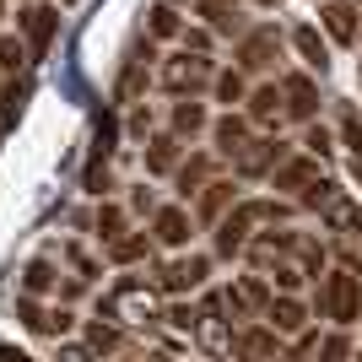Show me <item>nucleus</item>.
I'll use <instances>...</instances> for the list:
<instances>
[{
    "label": "nucleus",
    "instance_id": "f257e3e1",
    "mask_svg": "<svg viewBox=\"0 0 362 362\" xmlns=\"http://www.w3.org/2000/svg\"><path fill=\"white\" fill-rule=\"evenodd\" d=\"M163 287H157V281H151V276H119V281H114V287L103 292V303H98V319H114V325H119V330H136V325H163Z\"/></svg>",
    "mask_w": 362,
    "mask_h": 362
},
{
    "label": "nucleus",
    "instance_id": "f03ea898",
    "mask_svg": "<svg viewBox=\"0 0 362 362\" xmlns=\"http://www.w3.org/2000/svg\"><path fill=\"white\" fill-rule=\"evenodd\" d=\"M319 314L330 319L335 330H346L362 319V271H346V265H335V271L319 276Z\"/></svg>",
    "mask_w": 362,
    "mask_h": 362
},
{
    "label": "nucleus",
    "instance_id": "7ed1b4c3",
    "mask_svg": "<svg viewBox=\"0 0 362 362\" xmlns=\"http://www.w3.org/2000/svg\"><path fill=\"white\" fill-rule=\"evenodd\" d=\"M157 81H163V92H173V98H200V92L216 81V65L206 60V54H189V49H179V54H168V60H163Z\"/></svg>",
    "mask_w": 362,
    "mask_h": 362
},
{
    "label": "nucleus",
    "instance_id": "20e7f679",
    "mask_svg": "<svg viewBox=\"0 0 362 362\" xmlns=\"http://www.w3.org/2000/svg\"><path fill=\"white\" fill-rule=\"evenodd\" d=\"M195 341H200V351H206V357H211V362L233 357V319H227V308H222V287H211V292H206V298H200Z\"/></svg>",
    "mask_w": 362,
    "mask_h": 362
},
{
    "label": "nucleus",
    "instance_id": "39448f33",
    "mask_svg": "<svg viewBox=\"0 0 362 362\" xmlns=\"http://www.w3.org/2000/svg\"><path fill=\"white\" fill-rule=\"evenodd\" d=\"M206 276H211V255H173V259H157L151 281L163 287V298H184V292L206 287Z\"/></svg>",
    "mask_w": 362,
    "mask_h": 362
},
{
    "label": "nucleus",
    "instance_id": "423d86ee",
    "mask_svg": "<svg viewBox=\"0 0 362 362\" xmlns=\"http://www.w3.org/2000/svg\"><path fill=\"white\" fill-rule=\"evenodd\" d=\"M271 281H265V276H238V281H227L222 287V308L233 319H265V308H271Z\"/></svg>",
    "mask_w": 362,
    "mask_h": 362
},
{
    "label": "nucleus",
    "instance_id": "0eeeda50",
    "mask_svg": "<svg viewBox=\"0 0 362 362\" xmlns=\"http://www.w3.org/2000/svg\"><path fill=\"white\" fill-rule=\"evenodd\" d=\"M16 28H22V44H28L33 60H44L49 44H54V33H60V6H49V0H38V6H22L16 11Z\"/></svg>",
    "mask_w": 362,
    "mask_h": 362
},
{
    "label": "nucleus",
    "instance_id": "6e6552de",
    "mask_svg": "<svg viewBox=\"0 0 362 362\" xmlns=\"http://www.w3.org/2000/svg\"><path fill=\"white\" fill-rule=\"evenodd\" d=\"M281 65V33L276 28H249L238 38V71L243 76H265Z\"/></svg>",
    "mask_w": 362,
    "mask_h": 362
},
{
    "label": "nucleus",
    "instance_id": "1a4fd4ad",
    "mask_svg": "<svg viewBox=\"0 0 362 362\" xmlns=\"http://www.w3.org/2000/svg\"><path fill=\"white\" fill-rule=\"evenodd\" d=\"M16 319H22L33 335H44V341H65L71 325H76L65 303H38V298H16Z\"/></svg>",
    "mask_w": 362,
    "mask_h": 362
},
{
    "label": "nucleus",
    "instance_id": "9d476101",
    "mask_svg": "<svg viewBox=\"0 0 362 362\" xmlns=\"http://www.w3.org/2000/svg\"><path fill=\"white\" fill-rule=\"evenodd\" d=\"M298 238L303 233H292V227H271V233H255L243 255H249V265L259 276H271L276 265H287V255H298Z\"/></svg>",
    "mask_w": 362,
    "mask_h": 362
},
{
    "label": "nucleus",
    "instance_id": "9b49d317",
    "mask_svg": "<svg viewBox=\"0 0 362 362\" xmlns=\"http://www.w3.org/2000/svg\"><path fill=\"white\" fill-rule=\"evenodd\" d=\"M287 163V141H276V136H255L249 146L233 157V173L238 179H271L276 168Z\"/></svg>",
    "mask_w": 362,
    "mask_h": 362
},
{
    "label": "nucleus",
    "instance_id": "f8f14e48",
    "mask_svg": "<svg viewBox=\"0 0 362 362\" xmlns=\"http://www.w3.org/2000/svg\"><path fill=\"white\" fill-rule=\"evenodd\" d=\"M319 222L330 227V233H341L346 243H362V200L346 195V189H330L325 206H319Z\"/></svg>",
    "mask_w": 362,
    "mask_h": 362
},
{
    "label": "nucleus",
    "instance_id": "ddd939ff",
    "mask_svg": "<svg viewBox=\"0 0 362 362\" xmlns=\"http://www.w3.org/2000/svg\"><path fill=\"white\" fill-rule=\"evenodd\" d=\"M271 184L281 189V195H298V200H308L325 184V173H319V157H308V151H298V157H287V163L271 173Z\"/></svg>",
    "mask_w": 362,
    "mask_h": 362
},
{
    "label": "nucleus",
    "instance_id": "4468645a",
    "mask_svg": "<svg viewBox=\"0 0 362 362\" xmlns=\"http://www.w3.org/2000/svg\"><path fill=\"white\" fill-rule=\"evenodd\" d=\"M189 233H195V216L184 211V206H157V216H151V243H157V249L184 255V249H189Z\"/></svg>",
    "mask_w": 362,
    "mask_h": 362
},
{
    "label": "nucleus",
    "instance_id": "2eb2a0df",
    "mask_svg": "<svg viewBox=\"0 0 362 362\" xmlns=\"http://www.w3.org/2000/svg\"><path fill=\"white\" fill-rule=\"evenodd\" d=\"M233 362H281V335L271 325H243L233 330Z\"/></svg>",
    "mask_w": 362,
    "mask_h": 362
},
{
    "label": "nucleus",
    "instance_id": "dca6fc26",
    "mask_svg": "<svg viewBox=\"0 0 362 362\" xmlns=\"http://www.w3.org/2000/svg\"><path fill=\"white\" fill-rule=\"evenodd\" d=\"M243 114H249V124H259V130H276V124L287 119V98H281V81H259L249 98H243Z\"/></svg>",
    "mask_w": 362,
    "mask_h": 362
},
{
    "label": "nucleus",
    "instance_id": "f3484780",
    "mask_svg": "<svg viewBox=\"0 0 362 362\" xmlns=\"http://www.w3.org/2000/svg\"><path fill=\"white\" fill-rule=\"evenodd\" d=\"M281 98H287V119L298 124H314L319 119V87H314V76H281Z\"/></svg>",
    "mask_w": 362,
    "mask_h": 362
},
{
    "label": "nucleus",
    "instance_id": "a211bd4d",
    "mask_svg": "<svg viewBox=\"0 0 362 362\" xmlns=\"http://www.w3.org/2000/svg\"><path fill=\"white\" fill-rule=\"evenodd\" d=\"M265 325H271L281 341H292V335H303L308 330V303L303 298H292V292H276L271 298V308H265Z\"/></svg>",
    "mask_w": 362,
    "mask_h": 362
},
{
    "label": "nucleus",
    "instance_id": "6ab92c4d",
    "mask_svg": "<svg viewBox=\"0 0 362 362\" xmlns=\"http://www.w3.org/2000/svg\"><path fill=\"white\" fill-rule=\"evenodd\" d=\"M249 130H255V124H249V114H233V108H227L222 119H211V141H216V157H227V163H233V157H238L243 146H249Z\"/></svg>",
    "mask_w": 362,
    "mask_h": 362
},
{
    "label": "nucleus",
    "instance_id": "aec40b11",
    "mask_svg": "<svg viewBox=\"0 0 362 362\" xmlns=\"http://www.w3.org/2000/svg\"><path fill=\"white\" fill-rule=\"evenodd\" d=\"M357 6L351 0H325L319 6V22H325V33H330V44H357V33H362V22H357Z\"/></svg>",
    "mask_w": 362,
    "mask_h": 362
},
{
    "label": "nucleus",
    "instance_id": "412c9836",
    "mask_svg": "<svg viewBox=\"0 0 362 362\" xmlns=\"http://www.w3.org/2000/svg\"><path fill=\"white\" fill-rule=\"evenodd\" d=\"M168 130H173L179 141H195L200 130H211V114H206L200 98H173V108H168Z\"/></svg>",
    "mask_w": 362,
    "mask_h": 362
},
{
    "label": "nucleus",
    "instance_id": "4be33fe9",
    "mask_svg": "<svg viewBox=\"0 0 362 362\" xmlns=\"http://www.w3.org/2000/svg\"><path fill=\"white\" fill-rule=\"evenodd\" d=\"M200 16H206V28H211L216 38H243V33H249L238 0H200Z\"/></svg>",
    "mask_w": 362,
    "mask_h": 362
},
{
    "label": "nucleus",
    "instance_id": "5701e85b",
    "mask_svg": "<svg viewBox=\"0 0 362 362\" xmlns=\"http://www.w3.org/2000/svg\"><path fill=\"white\" fill-rule=\"evenodd\" d=\"M211 168H216V157L211 151H195L189 163H179L173 168V189H179V200H195L206 184H211Z\"/></svg>",
    "mask_w": 362,
    "mask_h": 362
},
{
    "label": "nucleus",
    "instance_id": "b1692460",
    "mask_svg": "<svg viewBox=\"0 0 362 362\" xmlns=\"http://www.w3.org/2000/svg\"><path fill=\"white\" fill-rule=\"evenodd\" d=\"M195 200H200V206H195V211H200V222H206V227H216V222L227 216V206H238V184L211 179V184H206V189H200Z\"/></svg>",
    "mask_w": 362,
    "mask_h": 362
},
{
    "label": "nucleus",
    "instance_id": "393cba45",
    "mask_svg": "<svg viewBox=\"0 0 362 362\" xmlns=\"http://www.w3.org/2000/svg\"><path fill=\"white\" fill-rule=\"evenodd\" d=\"M179 163H184V141L173 136V130H163V136L146 141V173H173Z\"/></svg>",
    "mask_w": 362,
    "mask_h": 362
},
{
    "label": "nucleus",
    "instance_id": "a878e982",
    "mask_svg": "<svg viewBox=\"0 0 362 362\" xmlns=\"http://www.w3.org/2000/svg\"><path fill=\"white\" fill-rule=\"evenodd\" d=\"M49 292H60V271H54V259H28L22 265V298H49Z\"/></svg>",
    "mask_w": 362,
    "mask_h": 362
},
{
    "label": "nucleus",
    "instance_id": "bb28decb",
    "mask_svg": "<svg viewBox=\"0 0 362 362\" xmlns=\"http://www.w3.org/2000/svg\"><path fill=\"white\" fill-rule=\"evenodd\" d=\"M292 49H298L303 54V65H308V71H330V49H325V38H319V28H308V22H303L298 33H292Z\"/></svg>",
    "mask_w": 362,
    "mask_h": 362
},
{
    "label": "nucleus",
    "instance_id": "cd10ccee",
    "mask_svg": "<svg viewBox=\"0 0 362 362\" xmlns=\"http://www.w3.org/2000/svg\"><path fill=\"white\" fill-rule=\"evenodd\" d=\"M146 38H151V44H168V38H184V22H179V11H173L168 0L146 11Z\"/></svg>",
    "mask_w": 362,
    "mask_h": 362
},
{
    "label": "nucleus",
    "instance_id": "c85d7f7f",
    "mask_svg": "<svg viewBox=\"0 0 362 362\" xmlns=\"http://www.w3.org/2000/svg\"><path fill=\"white\" fill-rule=\"evenodd\" d=\"M151 249H157L151 233H124L119 243H108V259L114 265H136V259H151Z\"/></svg>",
    "mask_w": 362,
    "mask_h": 362
},
{
    "label": "nucleus",
    "instance_id": "c756f323",
    "mask_svg": "<svg viewBox=\"0 0 362 362\" xmlns=\"http://www.w3.org/2000/svg\"><path fill=\"white\" fill-rule=\"evenodd\" d=\"M87 346L103 351V357H114V351H124V330L114 319H87Z\"/></svg>",
    "mask_w": 362,
    "mask_h": 362
},
{
    "label": "nucleus",
    "instance_id": "7c9ffc66",
    "mask_svg": "<svg viewBox=\"0 0 362 362\" xmlns=\"http://www.w3.org/2000/svg\"><path fill=\"white\" fill-rule=\"evenodd\" d=\"M211 92H216V103H243L249 98V81H243V71L238 65H227V71H216V81H211Z\"/></svg>",
    "mask_w": 362,
    "mask_h": 362
},
{
    "label": "nucleus",
    "instance_id": "2f4dec72",
    "mask_svg": "<svg viewBox=\"0 0 362 362\" xmlns=\"http://www.w3.org/2000/svg\"><path fill=\"white\" fill-rule=\"evenodd\" d=\"M124 222H130V216H124V206H114V200H103V206H98V238H103V249L124 238Z\"/></svg>",
    "mask_w": 362,
    "mask_h": 362
},
{
    "label": "nucleus",
    "instance_id": "473e14b6",
    "mask_svg": "<svg viewBox=\"0 0 362 362\" xmlns=\"http://www.w3.org/2000/svg\"><path fill=\"white\" fill-rule=\"evenodd\" d=\"M325 259H330V255H325V243L303 233V238H298V271L308 276V281H319V276H325Z\"/></svg>",
    "mask_w": 362,
    "mask_h": 362
},
{
    "label": "nucleus",
    "instance_id": "72a5a7b5",
    "mask_svg": "<svg viewBox=\"0 0 362 362\" xmlns=\"http://www.w3.org/2000/svg\"><path fill=\"white\" fill-rule=\"evenodd\" d=\"M28 60H33V54H28V44H22L16 33H11V38H0V71H6V76H16Z\"/></svg>",
    "mask_w": 362,
    "mask_h": 362
},
{
    "label": "nucleus",
    "instance_id": "f704fd0d",
    "mask_svg": "<svg viewBox=\"0 0 362 362\" xmlns=\"http://www.w3.org/2000/svg\"><path fill=\"white\" fill-rule=\"evenodd\" d=\"M346 357H351V335L346 330L319 335V362H346Z\"/></svg>",
    "mask_w": 362,
    "mask_h": 362
},
{
    "label": "nucleus",
    "instance_id": "c9c22d12",
    "mask_svg": "<svg viewBox=\"0 0 362 362\" xmlns=\"http://www.w3.org/2000/svg\"><path fill=\"white\" fill-rule=\"evenodd\" d=\"M303 151L325 163V157H330V151H335V136H330V130H325V124H308V130H303Z\"/></svg>",
    "mask_w": 362,
    "mask_h": 362
},
{
    "label": "nucleus",
    "instance_id": "e433bc0d",
    "mask_svg": "<svg viewBox=\"0 0 362 362\" xmlns=\"http://www.w3.org/2000/svg\"><path fill=\"white\" fill-rule=\"evenodd\" d=\"M163 319L173 325L179 335H195V319H200V308H189V303H168L163 308Z\"/></svg>",
    "mask_w": 362,
    "mask_h": 362
},
{
    "label": "nucleus",
    "instance_id": "4c0bfd02",
    "mask_svg": "<svg viewBox=\"0 0 362 362\" xmlns=\"http://www.w3.org/2000/svg\"><path fill=\"white\" fill-rule=\"evenodd\" d=\"M54 362H108V357H103V351H92L87 341H60Z\"/></svg>",
    "mask_w": 362,
    "mask_h": 362
},
{
    "label": "nucleus",
    "instance_id": "58836bf2",
    "mask_svg": "<svg viewBox=\"0 0 362 362\" xmlns=\"http://www.w3.org/2000/svg\"><path fill=\"white\" fill-rule=\"evenodd\" d=\"M341 141L362 157V114H357V108H341Z\"/></svg>",
    "mask_w": 362,
    "mask_h": 362
},
{
    "label": "nucleus",
    "instance_id": "ea45409f",
    "mask_svg": "<svg viewBox=\"0 0 362 362\" xmlns=\"http://www.w3.org/2000/svg\"><path fill=\"white\" fill-rule=\"evenodd\" d=\"M60 255L76 265V276H81V281H92V276H98V259H92L87 249H76V243H60Z\"/></svg>",
    "mask_w": 362,
    "mask_h": 362
},
{
    "label": "nucleus",
    "instance_id": "a19ab883",
    "mask_svg": "<svg viewBox=\"0 0 362 362\" xmlns=\"http://www.w3.org/2000/svg\"><path fill=\"white\" fill-rule=\"evenodd\" d=\"M130 211H136V216H146V222L157 216V195H151L146 184H136V189H130Z\"/></svg>",
    "mask_w": 362,
    "mask_h": 362
},
{
    "label": "nucleus",
    "instance_id": "79ce46f5",
    "mask_svg": "<svg viewBox=\"0 0 362 362\" xmlns=\"http://www.w3.org/2000/svg\"><path fill=\"white\" fill-rule=\"evenodd\" d=\"M179 44L189 49V54H206V49H211V28H184Z\"/></svg>",
    "mask_w": 362,
    "mask_h": 362
},
{
    "label": "nucleus",
    "instance_id": "37998d69",
    "mask_svg": "<svg viewBox=\"0 0 362 362\" xmlns=\"http://www.w3.org/2000/svg\"><path fill=\"white\" fill-rule=\"evenodd\" d=\"M151 124H157V119H151V108H146V103H141V108H136V114H130V136H141V141H151V136H157V130H151Z\"/></svg>",
    "mask_w": 362,
    "mask_h": 362
},
{
    "label": "nucleus",
    "instance_id": "c03bdc74",
    "mask_svg": "<svg viewBox=\"0 0 362 362\" xmlns=\"http://www.w3.org/2000/svg\"><path fill=\"white\" fill-rule=\"evenodd\" d=\"M0 362H38V357H28V351H16L11 341H0Z\"/></svg>",
    "mask_w": 362,
    "mask_h": 362
},
{
    "label": "nucleus",
    "instance_id": "a18cd8bd",
    "mask_svg": "<svg viewBox=\"0 0 362 362\" xmlns=\"http://www.w3.org/2000/svg\"><path fill=\"white\" fill-rule=\"evenodd\" d=\"M119 362H173L168 351H130V357H119Z\"/></svg>",
    "mask_w": 362,
    "mask_h": 362
},
{
    "label": "nucleus",
    "instance_id": "49530a36",
    "mask_svg": "<svg viewBox=\"0 0 362 362\" xmlns=\"http://www.w3.org/2000/svg\"><path fill=\"white\" fill-rule=\"evenodd\" d=\"M255 6H265V11H276V6H281V0H255Z\"/></svg>",
    "mask_w": 362,
    "mask_h": 362
},
{
    "label": "nucleus",
    "instance_id": "de8ad7c7",
    "mask_svg": "<svg viewBox=\"0 0 362 362\" xmlns=\"http://www.w3.org/2000/svg\"><path fill=\"white\" fill-rule=\"evenodd\" d=\"M168 6H179V0H168Z\"/></svg>",
    "mask_w": 362,
    "mask_h": 362
},
{
    "label": "nucleus",
    "instance_id": "09e8293b",
    "mask_svg": "<svg viewBox=\"0 0 362 362\" xmlns=\"http://www.w3.org/2000/svg\"><path fill=\"white\" fill-rule=\"evenodd\" d=\"M65 6H76V0H65Z\"/></svg>",
    "mask_w": 362,
    "mask_h": 362
},
{
    "label": "nucleus",
    "instance_id": "8fccbe9b",
    "mask_svg": "<svg viewBox=\"0 0 362 362\" xmlns=\"http://www.w3.org/2000/svg\"><path fill=\"white\" fill-rule=\"evenodd\" d=\"M357 38H362V33H357Z\"/></svg>",
    "mask_w": 362,
    "mask_h": 362
}]
</instances>
